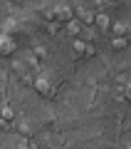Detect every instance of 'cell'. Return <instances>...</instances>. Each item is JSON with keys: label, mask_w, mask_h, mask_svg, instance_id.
Listing matches in <instances>:
<instances>
[{"label": "cell", "mask_w": 131, "mask_h": 149, "mask_svg": "<svg viewBox=\"0 0 131 149\" xmlns=\"http://www.w3.org/2000/svg\"><path fill=\"white\" fill-rule=\"evenodd\" d=\"M129 32H131V30H129Z\"/></svg>", "instance_id": "9a60e30c"}, {"label": "cell", "mask_w": 131, "mask_h": 149, "mask_svg": "<svg viewBox=\"0 0 131 149\" xmlns=\"http://www.w3.org/2000/svg\"><path fill=\"white\" fill-rule=\"evenodd\" d=\"M114 32H116V37L126 35V32H129V25H124V22H116V25H114Z\"/></svg>", "instance_id": "ba28073f"}, {"label": "cell", "mask_w": 131, "mask_h": 149, "mask_svg": "<svg viewBox=\"0 0 131 149\" xmlns=\"http://www.w3.org/2000/svg\"><path fill=\"white\" fill-rule=\"evenodd\" d=\"M124 97H126V100H129V102H131V85H129V87H126V92H124Z\"/></svg>", "instance_id": "4fadbf2b"}, {"label": "cell", "mask_w": 131, "mask_h": 149, "mask_svg": "<svg viewBox=\"0 0 131 149\" xmlns=\"http://www.w3.org/2000/svg\"><path fill=\"white\" fill-rule=\"evenodd\" d=\"M52 13H54V20H59V22H72V17H74L72 5H67V3H62V5H54Z\"/></svg>", "instance_id": "6da1fadb"}, {"label": "cell", "mask_w": 131, "mask_h": 149, "mask_svg": "<svg viewBox=\"0 0 131 149\" xmlns=\"http://www.w3.org/2000/svg\"><path fill=\"white\" fill-rule=\"evenodd\" d=\"M126 149H131V144H129V147H126Z\"/></svg>", "instance_id": "5bb4252c"}, {"label": "cell", "mask_w": 131, "mask_h": 149, "mask_svg": "<svg viewBox=\"0 0 131 149\" xmlns=\"http://www.w3.org/2000/svg\"><path fill=\"white\" fill-rule=\"evenodd\" d=\"M67 30L72 32V35H79V32H82L84 27H82V22H74V20H72V22H69V27H67Z\"/></svg>", "instance_id": "9c48e42d"}, {"label": "cell", "mask_w": 131, "mask_h": 149, "mask_svg": "<svg viewBox=\"0 0 131 149\" xmlns=\"http://www.w3.org/2000/svg\"><path fill=\"white\" fill-rule=\"evenodd\" d=\"M15 52V42L10 37H0V55H12Z\"/></svg>", "instance_id": "277c9868"}, {"label": "cell", "mask_w": 131, "mask_h": 149, "mask_svg": "<svg viewBox=\"0 0 131 149\" xmlns=\"http://www.w3.org/2000/svg\"><path fill=\"white\" fill-rule=\"evenodd\" d=\"M17 149H32V147H30L27 142H20V144H17Z\"/></svg>", "instance_id": "7c38bea8"}, {"label": "cell", "mask_w": 131, "mask_h": 149, "mask_svg": "<svg viewBox=\"0 0 131 149\" xmlns=\"http://www.w3.org/2000/svg\"><path fill=\"white\" fill-rule=\"evenodd\" d=\"M72 55H74V57H92V55H94V47L87 45V42H82V40H74Z\"/></svg>", "instance_id": "7a4b0ae2"}, {"label": "cell", "mask_w": 131, "mask_h": 149, "mask_svg": "<svg viewBox=\"0 0 131 149\" xmlns=\"http://www.w3.org/2000/svg\"><path fill=\"white\" fill-rule=\"evenodd\" d=\"M94 13H92L89 10V8H79V20H82V22H94Z\"/></svg>", "instance_id": "5b68a950"}, {"label": "cell", "mask_w": 131, "mask_h": 149, "mask_svg": "<svg viewBox=\"0 0 131 149\" xmlns=\"http://www.w3.org/2000/svg\"><path fill=\"white\" fill-rule=\"evenodd\" d=\"M111 47H114V50L126 47V40H124V37H114V40H111Z\"/></svg>", "instance_id": "30bf717a"}, {"label": "cell", "mask_w": 131, "mask_h": 149, "mask_svg": "<svg viewBox=\"0 0 131 149\" xmlns=\"http://www.w3.org/2000/svg\"><path fill=\"white\" fill-rule=\"evenodd\" d=\"M12 117H15V112H12V107H3V109H0V119H3V122H10Z\"/></svg>", "instance_id": "8992f818"}, {"label": "cell", "mask_w": 131, "mask_h": 149, "mask_svg": "<svg viewBox=\"0 0 131 149\" xmlns=\"http://www.w3.org/2000/svg\"><path fill=\"white\" fill-rule=\"evenodd\" d=\"M20 132H22V134H25V137H27V134H30V132H32V129H30V127H27V124H20Z\"/></svg>", "instance_id": "8fae6325"}, {"label": "cell", "mask_w": 131, "mask_h": 149, "mask_svg": "<svg viewBox=\"0 0 131 149\" xmlns=\"http://www.w3.org/2000/svg\"><path fill=\"white\" fill-rule=\"evenodd\" d=\"M35 90L40 92L42 97H52V85H50V80H45V77H37L35 80Z\"/></svg>", "instance_id": "3957f363"}, {"label": "cell", "mask_w": 131, "mask_h": 149, "mask_svg": "<svg viewBox=\"0 0 131 149\" xmlns=\"http://www.w3.org/2000/svg\"><path fill=\"white\" fill-rule=\"evenodd\" d=\"M94 22H97V25L101 27V30H106V27L111 25V22H109V17H106L104 13H101V15H97V17H94Z\"/></svg>", "instance_id": "52a82bcc"}]
</instances>
